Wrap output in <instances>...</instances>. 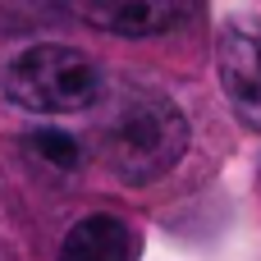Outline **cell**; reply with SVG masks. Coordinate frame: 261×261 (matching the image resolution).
I'll list each match as a JSON object with an SVG mask.
<instances>
[{"label":"cell","instance_id":"7a4b0ae2","mask_svg":"<svg viewBox=\"0 0 261 261\" xmlns=\"http://www.w3.org/2000/svg\"><path fill=\"white\" fill-rule=\"evenodd\" d=\"M101 87L106 73L92 64V55L55 41L28 46L5 69V96L32 115H83L96 106Z\"/></svg>","mask_w":261,"mask_h":261},{"label":"cell","instance_id":"8992f818","mask_svg":"<svg viewBox=\"0 0 261 261\" xmlns=\"http://www.w3.org/2000/svg\"><path fill=\"white\" fill-rule=\"evenodd\" d=\"M28 151H32L37 161L55 165V170H78V161H83L78 138H69V133H60V128H37V133L28 138Z\"/></svg>","mask_w":261,"mask_h":261},{"label":"cell","instance_id":"5b68a950","mask_svg":"<svg viewBox=\"0 0 261 261\" xmlns=\"http://www.w3.org/2000/svg\"><path fill=\"white\" fill-rule=\"evenodd\" d=\"M133 229L119 216H83L60 243V261H133Z\"/></svg>","mask_w":261,"mask_h":261},{"label":"cell","instance_id":"6da1fadb","mask_svg":"<svg viewBox=\"0 0 261 261\" xmlns=\"http://www.w3.org/2000/svg\"><path fill=\"white\" fill-rule=\"evenodd\" d=\"M92 147L115 179L151 184L179 165L188 147V119L165 92L115 78L92 106Z\"/></svg>","mask_w":261,"mask_h":261},{"label":"cell","instance_id":"277c9868","mask_svg":"<svg viewBox=\"0 0 261 261\" xmlns=\"http://www.w3.org/2000/svg\"><path fill=\"white\" fill-rule=\"evenodd\" d=\"M69 14H78L87 28L115 32V37H156L174 28L197 0H60Z\"/></svg>","mask_w":261,"mask_h":261},{"label":"cell","instance_id":"3957f363","mask_svg":"<svg viewBox=\"0 0 261 261\" xmlns=\"http://www.w3.org/2000/svg\"><path fill=\"white\" fill-rule=\"evenodd\" d=\"M220 87L234 106V115L261 133V28L257 23H225L220 32Z\"/></svg>","mask_w":261,"mask_h":261}]
</instances>
